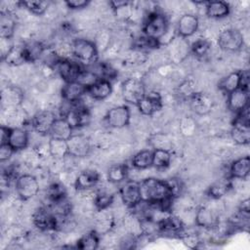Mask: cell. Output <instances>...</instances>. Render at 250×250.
Instances as JSON below:
<instances>
[{"instance_id":"obj_32","label":"cell","mask_w":250,"mask_h":250,"mask_svg":"<svg viewBox=\"0 0 250 250\" xmlns=\"http://www.w3.org/2000/svg\"><path fill=\"white\" fill-rule=\"evenodd\" d=\"M132 166L139 170L147 169L152 166V150L143 149L137 152L132 158Z\"/></svg>"},{"instance_id":"obj_40","label":"cell","mask_w":250,"mask_h":250,"mask_svg":"<svg viewBox=\"0 0 250 250\" xmlns=\"http://www.w3.org/2000/svg\"><path fill=\"white\" fill-rule=\"evenodd\" d=\"M66 197V190L64 187L59 183H54L49 186L47 189V198L49 203H53Z\"/></svg>"},{"instance_id":"obj_33","label":"cell","mask_w":250,"mask_h":250,"mask_svg":"<svg viewBox=\"0 0 250 250\" xmlns=\"http://www.w3.org/2000/svg\"><path fill=\"white\" fill-rule=\"evenodd\" d=\"M172 159L171 152L166 148H155L152 150V166L157 169L167 168Z\"/></svg>"},{"instance_id":"obj_15","label":"cell","mask_w":250,"mask_h":250,"mask_svg":"<svg viewBox=\"0 0 250 250\" xmlns=\"http://www.w3.org/2000/svg\"><path fill=\"white\" fill-rule=\"evenodd\" d=\"M249 106V91L246 88H238L228 95L229 109L237 114Z\"/></svg>"},{"instance_id":"obj_31","label":"cell","mask_w":250,"mask_h":250,"mask_svg":"<svg viewBox=\"0 0 250 250\" xmlns=\"http://www.w3.org/2000/svg\"><path fill=\"white\" fill-rule=\"evenodd\" d=\"M48 150L52 157L55 159H63L65 156L69 155L67 141L50 138L48 143Z\"/></svg>"},{"instance_id":"obj_5","label":"cell","mask_w":250,"mask_h":250,"mask_svg":"<svg viewBox=\"0 0 250 250\" xmlns=\"http://www.w3.org/2000/svg\"><path fill=\"white\" fill-rule=\"evenodd\" d=\"M15 188L21 200H28L39 192L38 180L31 174H22L17 177Z\"/></svg>"},{"instance_id":"obj_13","label":"cell","mask_w":250,"mask_h":250,"mask_svg":"<svg viewBox=\"0 0 250 250\" xmlns=\"http://www.w3.org/2000/svg\"><path fill=\"white\" fill-rule=\"evenodd\" d=\"M189 107L197 115L208 114L214 105L213 99L206 93L194 92L189 98Z\"/></svg>"},{"instance_id":"obj_30","label":"cell","mask_w":250,"mask_h":250,"mask_svg":"<svg viewBox=\"0 0 250 250\" xmlns=\"http://www.w3.org/2000/svg\"><path fill=\"white\" fill-rule=\"evenodd\" d=\"M241 85V71H233L225 76L219 83V88L229 95V93L240 88Z\"/></svg>"},{"instance_id":"obj_41","label":"cell","mask_w":250,"mask_h":250,"mask_svg":"<svg viewBox=\"0 0 250 250\" xmlns=\"http://www.w3.org/2000/svg\"><path fill=\"white\" fill-rule=\"evenodd\" d=\"M113 195L109 194L107 192L102 191V192H98L94 198V204L97 207L98 210L103 211L107 209L112 203H113Z\"/></svg>"},{"instance_id":"obj_44","label":"cell","mask_w":250,"mask_h":250,"mask_svg":"<svg viewBox=\"0 0 250 250\" xmlns=\"http://www.w3.org/2000/svg\"><path fill=\"white\" fill-rule=\"evenodd\" d=\"M16 152L12 146L7 144H0V161L5 162L11 158L13 153Z\"/></svg>"},{"instance_id":"obj_6","label":"cell","mask_w":250,"mask_h":250,"mask_svg":"<svg viewBox=\"0 0 250 250\" xmlns=\"http://www.w3.org/2000/svg\"><path fill=\"white\" fill-rule=\"evenodd\" d=\"M219 47L227 52H236L240 50L244 44L242 33L236 28H227L219 34Z\"/></svg>"},{"instance_id":"obj_1","label":"cell","mask_w":250,"mask_h":250,"mask_svg":"<svg viewBox=\"0 0 250 250\" xmlns=\"http://www.w3.org/2000/svg\"><path fill=\"white\" fill-rule=\"evenodd\" d=\"M139 188L143 203L154 205L163 212L170 209L174 196L167 181L147 178L139 182Z\"/></svg>"},{"instance_id":"obj_27","label":"cell","mask_w":250,"mask_h":250,"mask_svg":"<svg viewBox=\"0 0 250 250\" xmlns=\"http://www.w3.org/2000/svg\"><path fill=\"white\" fill-rule=\"evenodd\" d=\"M230 12L229 5L225 1H208L205 4V13L209 18L222 19Z\"/></svg>"},{"instance_id":"obj_17","label":"cell","mask_w":250,"mask_h":250,"mask_svg":"<svg viewBox=\"0 0 250 250\" xmlns=\"http://www.w3.org/2000/svg\"><path fill=\"white\" fill-rule=\"evenodd\" d=\"M199 21L193 14L183 15L177 23V31L180 37L188 38L192 36L198 29Z\"/></svg>"},{"instance_id":"obj_46","label":"cell","mask_w":250,"mask_h":250,"mask_svg":"<svg viewBox=\"0 0 250 250\" xmlns=\"http://www.w3.org/2000/svg\"><path fill=\"white\" fill-rule=\"evenodd\" d=\"M10 131H11V128H10V127L4 126V125L1 126V128H0V132H1V133H0V138H1L0 144H7V143H8Z\"/></svg>"},{"instance_id":"obj_8","label":"cell","mask_w":250,"mask_h":250,"mask_svg":"<svg viewBox=\"0 0 250 250\" xmlns=\"http://www.w3.org/2000/svg\"><path fill=\"white\" fill-rule=\"evenodd\" d=\"M79 102L70 104L69 109L62 116L65 117L73 129L85 127L90 123L91 114L84 105L79 104Z\"/></svg>"},{"instance_id":"obj_19","label":"cell","mask_w":250,"mask_h":250,"mask_svg":"<svg viewBox=\"0 0 250 250\" xmlns=\"http://www.w3.org/2000/svg\"><path fill=\"white\" fill-rule=\"evenodd\" d=\"M156 229L160 233L163 234L179 235L183 232L184 226L179 218L169 215L156 223Z\"/></svg>"},{"instance_id":"obj_24","label":"cell","mask_w":250,"mask_h":250,"mask_svg":"<svg viewBox=\"0 0 250 250\" xmlns=\"http://www.w3.org/2000/svg\"><path fill=\"white\" fill-rule=\"evenodd\" d=\"M73 128L69 124V122L66 120L65 117H60L55 120L51 131L49 133L50 138L60 139L67 141L73 134H72Z\"/></svg>"},{"instance_id":"obj_36","label":"cell","mask_w":250,"mask_h":250,"mask_svg":"<svg viewBox=\"0 0 250 250\" xmlns=\"http://www.w3.org/2000/svg\"><path fill=\"white\" fill-rule=\"evenodd\" d=\"M100 239L95 231H90L81 236L76 242V248L82 250H95L99 247Z\"/></svg>"},{"instance_id":"obj_10","label":"cell","mask_w":250,"mask_h":250,"mask_svg":"<svg viewBox=\"0 0 250 250\" xmlns=\"http://www.w3.org/2000/svg\"><path fill=\"white\" fill-rule=\"evenodd\" d=\"M130 109L125 104L111 107L104 116L107 125L115 129H121L126 127L130 123Z\"/></svg>"},{"instance_id":"obj_2","label":"cell","mask_w":250,"mask_h":250,"mask_svg":"<svg viewBox=\"0 0 250 250\" xmlns=\"http://www.w3.org/2000/svg\"><path fill=\"white\" fill-rule=\"evenodd\" d=\"M72 56L79 63L84 65L94 64L98 60V47L96 43L85 38H77L70 45Z\"/></svg>"},{"instance_id":"obj_29","label":"cell","mask_w":250,"mask_h":250,"mask_svg":"<svg viewBox=\"0 0 250 250\" xmlns=\"http://www.w3.org/2000/svg\"><path fill=\"white\" fill-rule=\"evenodd\" d=\"M2 60L9 65H21L27 62L23 45H13Z\"/></svg>"},{"instance_id":"obj_34","label":"cell","mask_w":250,"mask_h":250,"mask_svg":"<svg viewBox=\"0 0 250 250\" xmlns=\"http://www.w3.org/2000/svg\"><path fill=\"white\" fill-rule=\"evenodd\" d=\"M23 49L27 62H32L38 60L44 52V45L39 41H29L23 44Z\"/></svg>"},{"instance_id":"obj_14","label":"cell","mask_w":250,"mask_h":250,"mask_svg":"<svg viewBox=\"0 0 250 250\" xmlns=\"http://www.w3.org/2000/svg\"><path fill=\"white\" fill-rule=\"evenodd\" d=\"M119 193H120L122 202L130 208H135L137 205H139L142 202L140 188H139V182H134V181L126 182L120 188Z\"/></svg>"},{"instance_id":"obj_18","label":"cell","mask_w":250,"mask_h":250,"mask_svg":"<svg viewBox=\"0 0 250 250\" xmlns=\"http://www.w3.org/2000/svg\"><path fill=\"white\" fill-rule=\"evenodd\" d=\"M62 98L64 102L72 104L81 100L87 94V87L78 81L64 83L62 88Z\"/></svg>"},{"instance_id":"obj_7","label":"cell","mask_w":250,"mask_h":250,"mask_svg":"<svg viewBox=\"0 0 250 250\" xmlns=\"http://www.w3.org/2000/svg\"><path fill=\"white\" fill-rule=\"evenodd\" d=\"M58 74L63 79L65 83L77 81L78 77L84 70L81 63L70 61L68 59H60L54 65Z\"/></svg>"},{"instance_id":"obj_22","label":"cell","mask_w":250,"mask_h":250,"mask_svg":"<svg viewBox=\"0 0 250 250\" xmlns=\"http://www.w3.org/2000/svg\"><path fill=\"white\" fill-rule=\"evenodd\" d=\"M100 181V174L95 170H85L78 174L74 182L77 190L85 191L93 188Z\"/></svg>"},{"instance_id":"obj_38","label":"cell","mask_w":250,"mask_h":250,"mask_svg":"<svg viewBox=\"0 0 250 250\" xmlns=\"http://www.w3.org/2000/svg\"><path fill=\"white\" fill-rule=\"evenodd\" d=\"M188 54V45L185 41V38L180 39V41L177 39L173 42L171 45V56L173 57V60L176 62H182L187 55Z\"/></svg>"},{"instance_id":"obj_3","label":"cell","mask_w":250,"mask_h":250,"mask_svg":"<svg viewBox=\"0 0 250 250\" xmlns=\"http://www.w3.org/2000/svg\"><path fill=\"white\" fill-rule=\"evenodd\" d=\"M167 18L160 12L154 11L148 14L143 24V31L145 36L154 40H160L168 30Z\"/></svg>"},{"instance_id":"obj_25","label":"cell","mask_w":250,"mask_h":250,"mask_svg":"<svg viewBox=\"0 0 250 250\" xmlns=\"http://www.w3.org/2000/svg\"><path fill=\"white\" fill-rule=\"evenodd\" d=\"M29 142L28 133L22 128H11L8 144L15 151L23 150L27 147Z\"/></svg>"},{"instance_id":"obj_23","label":"cell","mask_w":250,"mask_h":250,"mask_svg":"<svg viewBox=\"0 0 250 250\" xmlns=\"http://www.w3.org/2000/svg\"><path fill=\"white\" fill-rule=\"evenodd\" d=\"M219 218L217 213L209 207H200L195 214V224L204 229H211L218 225Z\"/></svg>"},{"instance_id":"obj_9","label":"cell","mask_w":250,"mask_h":250,"mask_svg":"<svg viewBox=\"0 0 250 250\" xmlns=\"http://www.w3.org/2000/svg\"><path fill=\"white\" fill-rule=\"evenodd\" d=\"M34 226L43 231L55 230L59 227V218L48 207L39 208L32 215Z\"/></svg>"},{"instance_id":"obj_42","label":"cell","mask_w":250,"mask_h":250,"mask_svg":"<svg viewBox=\"0 0 250 250\" xmlns=\"http://www.w3.org/2000/svg\"><path fill=\"white\" fill-rule=\"evenodd\" d=\"M189 48L194 56H196L198 58H202L208 53V51L210 49V43L206 39L199 38V39L195 40L190 45Z\"/></svg>"},{"instance_id":"obj_43","label":"cell","mask_w":250,"mask_h":250,"mask_svg":"<svg viewBox=\"0 0 250 250\" xmlns=\"http://www.w3.org/2000/svg\"><path fill=\"white\" fill-rule=\"evenodd\" d=\"M228 190H229V184L224 182H219V183H215L214 185L208 188L207 194L211 198L219 199L223 197L228 192Z\"/></svg>"},{"instance_id":"obj_21","label":"cell","mask_w":250,"mask_h":250,"mask_svg":"<svg viewBox=\"0 0 250 250\" xmlns=\"http://www.w3.org/2000/svg\"><path fill=\"white\" fill-rule=\"evenodd\" d=\"M112 93V85L109 80L99 79L87 88V94L96 101H103Z\"/></svg>"},{"instance_id":"obj_11","label":"cell","mask_w":250,"mask_h":250,"mask_svg":"<svg viewBox=\"0 0 250 250\" xmlns=\"http://www.w3.org/2000/svg\"><path fill=\"white\" fill-rule=\"evenodd\" d=\"M162 98L156 92L146 93V95L137 104L139 111L146 116H152L162 108Z\"/></svg>"},{"instance_id":"obj_37","label":"cell","mask_w":250,"mask_h":250,"mask_svg":"<svg viewBox=\"0 0 250 250\" xmlns=\"http://www.w3.org/2000/svg\"><path fill=\"white\" fill-rule=\"evenodd\" d=\"M21 6L24 7L31 14L36 16H41L45 14L50 6V1H42V0H27L21 1Z\"/></svg>"},{"instance_id":"obj_16","label":"cell","mask_w":250,"mask_h":250,"mask_svg":"<svg viewBox=\"0 0 250 250\" xmlns=\"http://www.w3.org/2000/svg\"><path fill=\"white\" fill-rule=\"evenodd\" d=\"M57 119L56 114L51 110H41L37 112L31 120L32 128L39 134H49L51 128Z\"/></svg>"},{"instance_id":"obj_20","label":"cell","mask_w":250,"mask_h":250,"mask_svg":"<svg viewBox=\"0 0 250 250\" xmlns=\"http://www.w3.org/2000/svg\"><path fill=\"white\" fill-rule=\"evenodd\" d=\"M230 136L235 144L239 146L248 145L250 142L249 123L235 118L230 130Z\"/></svg>"},{"instance_id":"obj_39","label":"cell","mask_w":250,"mask_h":250,"mask_svg":"<svg viewBox=\"0 0 250 250\" xmlns=\"http://www.w3.org/2000/svg\"><path fill=\"white\" fill-rule=\"evenodd\" d=\"M22 100V93L19 88L9 87L2 93V101L8 105H17Z\"/></svg>"},{"instance_id":"obj_4","label":"cell","mask_w":250,"mask_h":250,"mask_svg":"<svg viewBox=\"0 0 250 250\" xmlns=\"http://www.w3.org/2000/svg\"><path fill=\"white\" fill-rule=\"evenodd\" d=\"M144 82L137 77H130L121 84V94L125 102L137 105L139 101L146 95Z\"/></svg>"},{"instance_id":"obj_45","label":"cell","mask_w":250,"mask_h":250,"mask_svg":"<svg viewBox=\"0 0 250 250\" xmlns=\"http://www.w3.org/2000/svg\"><path fill=\"white\" fill-rule=\"evenodd\" d=\"M89 1L87 0H68L65 1V5L67 8L71 10H78V9H83L86 8L89 5Z\"/></svg>"},{"instance_id":"obj_35","label":"cell","mask_w":250,"mask_h":250,"mask_svg":"<svg viewBox=\"0 0 250 250\" xmlns=\"http://www.w3.org/2000/svg\"><path fill=\"white\" fill-rule=\"evenodd\" d=\"M128 166L126 164H114L107 171V180L113 184L121 183L127 179Z\"/></svg>"},{"instance_id":"obj_12","label":"cell","mask_w":250,"mask_h":250,"mask_svg":"<svg viewBox=\"0 0 250 250\" xmlns=\"http://www.w3.org/2000/svg\"><path fill=\"white\" fill-rule=\"evenodd\" d=\"M68 153L73 157H86L91 150V144L88 137L82 134L72 135L67 140Z\"/></svg>"},{"instance_id":"obj_47","label":"cell","mask_w":250,"mask_h":250,"mask_svg":"<svg viewBox=\"0 0 250 250\" xmlns=\"http://www.w3.org/2000/svg\"><path fill=\"white\" fill-rule=\"evenodd\" d=\"M129 4H130L129 1H110L109 2V6L114 11H118L123 8H126Z\"/></svg>"},{"instance_id":"obj_26","label":"cell","mask_w":250,"mask_h":250,"mask_svg":"<svg viewBox=\"0 0 250 250\" xmlns=\"http://www.w3.org/2000/svg\"><path fill=\"white\" fill-rule=\"evenodd\" d=\"M250 172V157L248 155L235 159L229 167V174L231 178L245 180Z\"/></svg>"},{"instance_id":"obj_28","label":"cell","mask_w":250,"mask_h":250,"mask_svg":"<svg viewBox=\"0 0 250 250\" xmlns=\"http://www.w3.org/2000/svg\"><path fill=\"white\" fill-rule=\"evenodd\" d=\"M16 20L12 13L1 11L0 15V36L2 39L10 40L16 29Z\"/></svg>"}]
</instances>
